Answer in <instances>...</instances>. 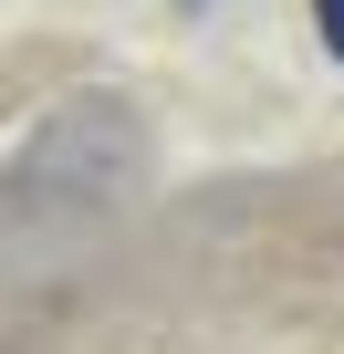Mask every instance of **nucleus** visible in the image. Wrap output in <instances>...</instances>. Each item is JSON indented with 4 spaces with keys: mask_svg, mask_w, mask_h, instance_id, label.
Here are the masks:
<instances>
[{
    "mask_svg": "<svg viewBox=\"0 0 344 354\" xmlns=\"http://www.w3.org/2000/svg\"><path fill=\"white\" fill-rule=\"evenodd\" d=\"M313 32H323V53L344 63V0H313Z\"/></svg>",
    "mask_w": 344,
    "mask_h": 354,
    "instance_id": "nucleus-1",
    "label": "nucleus"
}]
</instances>
